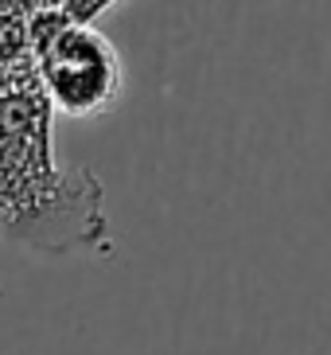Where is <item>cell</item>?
Masks as SVG:
<instances>
[{"label":"cell","instance_id":"obj_1","mask_svg":"<svg viewBox=\"0 0 331 355\" xmlns=\"http://www.w3.org/2000/svg\"><path fill=\"white\" fill-rule=\"evenodd\" d=\"M55 114L35 78L0 83V234L39 254L105 250V188L90 164L55 160Z\"/></svg>","mask_w":331,"mask_h":355},{"label":"cell","instance_id":"obj_2","mask_svg":"<svg viewBox=\"0 0 331 355\" xmlns=\"http://www.w3.org/2000/svg\"><path fill=\"white\" fill-rule=\"evenodd\" d=\"M35 78L59 114L98 117L121 98L125 63L114 40L93 28V20L43 8L35 24Z\"/></svg>","mask_w":331,"mask_h":355},{"label":"cell","instance_id":"obj_3","mask_svg":"<svg viewBox=\"0 0 331 355\" xmlns=\"http://www.w3.org/2000/svg\"><path fill=\"white\" fill-rule=\"evenodd\" d=\"M43 8H59V4L55 0H0V83L35 78V24Z\"/></svg>","mask_w":331,"mask_h":355},{"label":"cell","instance_id":"obj_4","mask_svg":"<svg viewBox=\"0 0 331 355\" xmlns=\"http://www.w3.org/2000/svg\"><path fill=\"white\" fill-rule=\"evenodd\" d=\"M66 16H74V20H98L109 4H117V0H55Z\"/></svg>","mask_w":331,"mask_h":355}]
</instances>
